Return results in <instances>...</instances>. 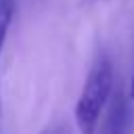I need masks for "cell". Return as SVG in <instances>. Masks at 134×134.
<instances>
[{
    "mask_svg": "<svg viewBox=\"0 0 134 134\" xmlns=\"http://www.w3.org/2000/svg\"><path fill=\"white\" fill-rule=\"evenodd\" d=\"M111 90H113V61L107 52H98L84 80L82 92L73 109L80 134H94V130L100 124L103 111L107 109V103L111 98Z\"/></svg>",
    "mask_w": 134,
    "mask_h": 134,
    "instance_id": "1",
    "label": "cell"
},
{
    "mask_svg": "<svg viewBox=\"0 0 134 134\" xmlns=\"http://www.w3.org/2000/svg\"><path fill=\"white\" fill-rule=\"evenodd\" d=\"M126 119H128V103H126L124 94L117 92V96L111 100L107 117L103 119V124H98L94 134H124Z\"/></svg>",
    "mask_w": 134,
    "mask_h": 134,
    "instance_id": "2",
    "label": "cell"
},
{
    "mask_svg": "<svg viewBox=\"0 0 134 134\" xmlns=\"http://www.w3.org/2000/svg\"><path fill=\"white\" fill-rule=\"evenodd\" d=\"M13 17H15V0H0V57L8 38ZM0 113H2V98H0Z\"/></svg>",
    "mask_w": 134,
    "mask_h": 134,
    "instance_id": "3",
    "label": "cell"
},
{
    "mask_svg": "<svg viewBox=\"0 0 134 134\" xmlns=\"http://www.w3.org/2000/svg\"><path fill=\"white\" fill-rule=\"evenodd\" d=\"M130 98H134V69H132V80H130Z\"/></svg>",
    "mask_w": 134,
    "mask_h": 134,
    "instance_id": "4",
    "label": "cell"
}]
</instances>
